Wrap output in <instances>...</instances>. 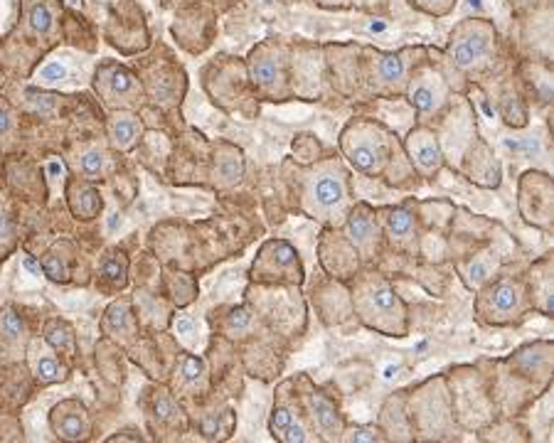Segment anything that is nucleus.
<instances>
[{"label":"nucleus","instance_id":"f257e3e1","mask_svg":"<svg viewBox=\"0 0 554 443\" xmlns=\"http://www.w3.org/2000/svg\"><path fill=\"white\" fill-rule=\"evenodd\" d=\"M357 308L367 325L387 333L404 330V306L384 278L370 273L357 288Z\"/></svg>","mask_w":554,"mask_h":443},{"label":"nucleus","instance_id":"f03ea898","mask_svg":"<svg viewBox=\"0 0 554 443\" xmlns=\"http://www.w3.org/2000/svg\"><path fill=\"white\" fill-rule=\"evenodd\" d=\"M525 308V291L518 281H497L478 301V310L491 323H510Z\"/></svg>","mask_w":554,"mask_h":443},{"label":"nucleus","instance_id":"7ed1b4c3","mask_svg":"<svg viewBox=\"0 0 554 443\" xmlns=\"http://www.w3.org/2000/svg\"><path fill=\"white\" fill-rule=\"evenodd\" d=\"M491 52V32L486 27L463 30L451 42V57L461 69H471Z\"/></svg>","mask_w":554,"mask_h":443},{"label":"nucleus","instance_id":"20e7f679","mask_svg":"<svg viewBox=\"0 0 554 443\" xmlns=\"http://www.w3.org/2000/svg\"><path fill=\"white\" fill-rule=\"evenodd\" d=\"M310 200L318 212H333L345 202V175L340 170H320L310 183Z\"/></svg>","mask_w":554,"mask_h":443},{"label":"nucleus","instance_id":"39448f33","mask_svg":"<svg viewBox=\"0 0 554 443\" xmlns=\"http://www.w3.org/2000/svg\"><path fill=\"white\" fill-rule=\"evenodd\" d=\"M343 148H345L352 165L362 172H377L382 167V163H384L382 141L372 138L370 133H362V130H357L355 136L347 133L345 141H343Z\"/></svg>","mask_w":554,"mask_h":443},{"label":"nucleus","instance_id":"423d86ee","mask_svg":"<svg viewBox=\"0 0 554 443\" xmlns=\"http://www.w3.org/2000/svg\"><path fill=\"white\" fill-rule=\"evenodd\" d=\"M409 156H412V160L417 163V167L421 172H436L441 167V148H439V141H436V136L431 133V130H414L412 136H409Z\"/></svg>","mask_w":554,"mask_h":443},{"label":"nucleus","instance_id":"0eeeda50","mask_svg":"<svg viewBox=\"0 0 554 443\" xmlns=\"http://www.w3.org/2000/svg\"><path fill=\"white\" fill-rule=\"evenodd\" d=\"M347 234H350L355 249L365 251V254H372V246H375V236L377 230L372 225L370 209L367 207H357L355 212L350 214V222H347Z\"/></svg>","mask_w":554,"mask_h":443},{"label":"nucleus","instance_id":"6e6552de","mask_svg":"<svg viewBox=\"0 0 554 443\" xmlns=\"http://www.w3.org/2000/svg\"><path fill=\"white\" fill-rule=\"evenodd\" d=\"M310 409H313L315 423H318L320 431H323L325 436L335 438V436H340V433H343V421H340L338 409H335L323 394L310 396Z\"/></svg>","mask_w":554,"mask_h":443},{"label":"nucleus","instance_id":"1a4fd4ad","mask_svg":"<svg viewBox=\"0 0 554 443\" xmlns=\"http://www.w3.org/2000/svg\"><path fill=\"white\" fill-rule=\"evenodd\" d=\"M384 227H387V234L392 241L397 244H404V241L412 239L414 234V219L407 209L397 207V209H387L384 212Z\"/></svg>","mask_w":554,"mask_h":443},{"label":"nucleus","instance_id":"9d476101","mask_svg":"<svg viewBox=\"0 0 554 443\" xmlns=\"http://www.w3.org/2000/svg\"><path fill=\"white\" fill-rule=\"evenodd\" d=\"M251 77L262 87H274L281 79V67L274 57H257L251 62Z\"/></svg>","mask_w":554,"mask_h":443},{"label":"nucleus","instance_id":"9b49d317","mask_svg":"<svg viewBox=\"0 0 554 443\" xmlns=\"http://www.w3.org/2000/svg\"><path fill=\"white\" fill-rule=\"evenodd\" d=\"M409 101H412V106L417 111L426 114V111H431L439 104V89L431 87L429 82H419V84H414L412 91H409Z\"/></svg>","mask_w":554,"mask_h":443},{"label":"nucleus","instance_id":"f8f14e48","mask_svg":"<svg viewBox=\"0 0 554 443\" xmlns=\"http://www.w3.org/2000/svg\"><path fill=\"white\" fill-rule=\"evenodd\" d=\"M54 428H57V433L62 438H72V441H77V438L84 436V416L77 412L62 414V416L54 421Z\"/></svg>","mask_w":554,"mask_h":443},{"label":"nucleus","instance_id":"ddd939ff","mask_svg":"<svg viewBox=\"0 0 554 443\" xmlns=\"http://www.w3.org/2000/svg\"><path fill=\"white\" fill-rule=\"evenodd\" d=\"M101 276L106 278V281H114V283H123V276H126V259L123 254H109L104 261H101Z\"/></svg>","mask_w":554,"mask_h":443},{"label":"nucleus","instance_id":"4468645a","mask_svg":"<svg viewBox=\"0 0 554 443\" xmlns=\"http://www.w3.org/2000/svg\"><path fill=\"white\" fill-rule=\"evenodd\" d=\"M138 133V126L136 121L131 119V116H121V119H116L114 123V141L119 143L121 148H128L133 143V138H136Z\"/></svg>","mask_w":554,"mask_h":443},{"label":"nucleus","instance_id":"2eb2a0df","mask_svg":"<svg viewBox=\"0 0 554 443\" xmlns=\"http://www.w3.org/2000/svg\"><path fill=\"white\" fill-rule=\"evenodd\" d=\"M380 77L384 82H399L404 77V59L399 54H384L380 59Z\"/></svg>","mask_w":554,"mask_h":443},{"label":"nucleus","instance_id":"dca6fc26","mask_svg":"<svg viewBox=\"0 0 554 443\" xmlns=\"http://www.w3.org/2000/svg\"><path fill=\"white\" fill-rule=\"evenodd\" d=\"M47 343L52 347L62 350V352H72L74 350V338H72V330L67 325H52L47 330Z\"/></svg>","mask_w":554,"mask_h":443},{"label":"nucleus","instance_id":"f3484780","mask_svg":"<svg viewBox=\"0 0 554 443\" xmlns=\"http://www.w3.org/2000/svg\"><path fill=\"white\" fill-rule=\"evenodd\" d=\"M52 10H50V6H45V3H37V6H32L30 10V25L35 32H50V27H52Z\"/></svg>","mask_w":554,"mask_h":443},{"label":"nucleus","instance_id":"a211bd4d","mask_svg":"<svg viewBox=\"0 0 554 443\" xmlns=\"http://www.w3.org/2000/svg\"><path fill=\"white\" fill-rule=\"evenodd\" d=\"M79 197H82V200H77L74 209H77L79 214H84V217H91V214L101 207L99 195H96L94 190H82V193H79Z\"/></svg>","mask_w":554,"mask_h":443},{"label":"nucleus","instance_id":"6ab92c4d","mask_svg":"<svg viewBox=\"0 0 554 443\" xmlns=\"http://www.w3.org/2000/svg\"><path fill=\"white\" fill-rule=\"evenodd\" d=\"M37 377L42 382H57L59 377V365L50 357V354H42L40 360H37Z\"/></svg>","mask_w":554,"mask_h":443},{"label":"nucleus","instance_id":"aec40b11","mask_svg":"<svg viewBox=\"0 0 554 443\" xmlns=\"http://www.w3.org/2000/svg\"><path fill=\"white\" fill-rule=\"evenodd\" d=\"M343 441H384V436L375 426H355L343 436Z\"/></svg>","mask_w":554,"mask_h":443},{"label":"nucleus","instance_id":"412c9836","mask_svg":"<svg viewBox=\"0 0 554 443\" xmlns=\"http://www.w3.org/2000/svg\"><path fill=\"white\" fill-rule=\"evenodd\" d=\"M111 89H114L116 94H128V91H133V87H136V82H133V77L126 69H116L114 74H111Z\"/></svg>","mask_w":554,"mask_h":443},{"label":"nucleus","instance_id":"4be33fe9","mask_svg":"<svg viewBox=\"0 0 554 443\" xmlns=\"http://www.w3.org/2000/svg\"><path fill=\"white\" fill-rule=\"evenodd\" d=\"M0 330H3L10 340H17L22 335V320L17 318L13 310H6L3 318H0Z\"/></svg>","mask_w":554,"mask_h":443},{"label":"nucleus","instance_id":"5701e85b","mask_svg":"<svg viewBox=\"0 0 554 443\" xmlns=\"http://www.w3.org/2000/svg\"><path fill=\"white\" fill-rule=\"evenodd\" d=\"M204 372V365L200 357H193V354H188L183 360V377L185 382H190V384H195V382H200V377H202Z\"/></svg>","mask_w":554,"mask_h":443},{"label":"nucleus","instance_id":"b1692460","mask_svg":"<svg viewBox=\"0 0 554 443\" xmlns=\"http://www.w3.org/2000/svg\"><path fill=\"white\" fill-rule=\"evenodd\" d=\"M291 421H293L291 409H286V407L274 409V416H271V433H274V436H281V433L286 431V426H288V423H291Z\"/></svg>","mask_w":554,"mask_h":443},{"label":"nucleus","instance_id":"393cba45","mask_svg":"<svg viewBox=\"0 0 554 443\" xmlns=\"http://www.w3.org/2000/svg\"><path fill=\"white\" fill-rule=\"evenodd\" d=\"M220 175L225 180H239L241 175V160L237 156H227L220 160Z\"/></svg>","mask_w":554,"mask_h":443},{"label":"nucleus","instance_id":"a878e982","mask_svg":"<svg viewBox=\"0 0 554 443\" xmlns=\"http://www.w3.org/2000/svg\"><path fill=\"white\" fill-rule=\"evenodd\" d=\"M82 170L87 172V175H99V172L104 170V156H101L99 151L87 153V156L82 158Z\"/></svg>","mask_w":554,"mask_h":443},{"label":"nucleus","instance_id":"bb28decb","mask_svg":"<svg viewBox=\"0 0 554 443\" xmlns=\"http://www.w3.org/2000/svg\"><path fill=\"white\" fill-rule=\"evenodd\" d=\"M64 77H67V69L59 62H50L40 69V82H59Z\"/></svg>","mask_w":554,"mask_h":443},{"label":"nucleus","instance_id":"cd10ccee","mask_svg":"<svg viewBox=\"0 0 554 443\" xmlns=\"http://www.w3.org/2000/svg\"><path fill=\"white\" fill-rule=\"evenodd\" d=\"M126 323H128V308L126 306H114L109 310V325L114 330H123Z\"/></svg>","mask_w":554,"mask_h":443},{"label":"nucleus","instance_id":"c85d7f7f","mask_svg":"<svg viewBox=\"0 0 554 443\" xmlns=\"http://www.w3.org/2000/svg\"><path fill=\"white\" fill-rule=\"evenodd\" d=\"M278 438H281V441H286V443H304L308 436H306V428L301 426V423H293V421H291V423H288V426H286V431H283Z\"/></svg>","mask_w":554,"mask_h":443},{"label":"nucleus","instance_id":"c756f323","mask_svg":"<svg viewBox=\"0 0 554 443\" xmlns=\"http://www.w3.org/2000/svg\"><path fill=\"white\" fill-rule=\"evenodd\" d=\"M412 3H417V6L424 8V10L436 13V15H441V13H446L451 6H454V0H412Z\"/></svg>","mask_w":554,"mask_h":443},{"label":"nucleus","instance_id":"7c9ffc66","mask_svg":"<svg viewBox=\"0 0 554 443\" xmlns=\"http://www.w3.org/2000/svg\"><path fill=\"white\" fill-rule=\"evenodd\" d=\"M156 414H158V419H163V421H170V419H175L173 402H170L167 396H156Z\"/></svg>","mask_w":554,"mask_h":443},{"label":"nucleus","instance_id":"2f4dec72","mask_svg":"<svg viewBox=\"0 0 554 443\" xmlns=\"http://www.w3.org/2000/svg\"><path fill=\"white\" fill-rule=\"evenodd\" d=\"M249 320H251V315L246 313L244 308H239V310H234V313H232L230 323H232V328H246V325H249Z\"/></svg>","mask_w":554,"mask_h":443},{"label":"nucleus","instance_id":"473e14b6","mask_svg":"<svg viewBox=\"0 0 554 443\" xmlns=\"http://www.w3.org/2000/svg\"><path fill=\"white\" fill-rule=\"evenodd\" d=\"M10 234H13L10 219H8L6 212H0V239H8Z\"/></svg>","mask_w":554,"mask_h":443},{"label":"nucleus","instance_id":"72a5a7b5","mask_svg":"<svg viewBox=\"0 0 554 443\" xmlns=\"http://www.w3.org/2000/svg\"><path fill=\"white\" fill-rule=\"evenodd\" d=\"M175 328H178L180 335H190V333H193V320H190V318H178Z\"/></svg>","mask_w":554,"mask_h":443},{"label":"nucleus","instance_id":"f704fd0d","mask_svg":"<svg viewBox=\"0 0 554 443\" xmlns=\"http://www.w3.org/2000/svg\"><path fill=\"white\" fill-rule=\"evenodd\" d=\"M8 128H10V114H8V109L0 106V133H6Z\"/></svg>","mask_w":554,"mask_h":443},{"label":"nucleus","instance_id":"c9c22d12","mask_svg":"<svg viewBox=\"0 0 554 443\" xmlns=\"http://www.w3.org/2000/svg\"><path fill=\"white\" fill-rule=\"evenodd\" d=\"M22 264H25L27 271H32L35 276H40V264H37V261L32 259V256H25V259H22Z\"/></svg>","mask_w":554,"mask_h":443},{"label":"nucleus","instance_id":"e433bc0d","mask_svg":"<svg viewBox=\"0 0 554 443\" xmlns=\"http://www.w3.org/2000/svg\"><path fill=\"white\" fill-rule=\"evenodd\" d=\"M35 104L42 106V109H50L52 106V96H35Z\"/></svg>","mask_w":554,"mask_h":443},{"label":"nucleus","instance_id":"4c0bfd02","mask_svg":"<svg viewBox=\"0 0 554 443\" xmlns=\"http://www.w3.org/2000/svg\"><path fill=\"white\" fill-rule=\"evenodd\" d=\"M518 6H532V3H539V0H513Z\"/></svg>","mask_w":554,"mask_h":443},{"label":"nucleus","instance_id":"58836bf2","mask_svg":"<svg viewBox=\"0 0 554 443\" xmlns=\"http://www.w3.org/2000/svg\"><path fill=\"white\" fill-rule=\"evenodd\" d=\"M50 172H62V165H57V163H52V165H50Z\"/></svg>","mask_w":554,"mask_h":443},{"label":"nucleus","instance_id":"ea45409f","mask_svg":"<svg viewBox=\"0 0 554 443\" xmlns=\"http://www.w3.org/2000/svg\"><path fill=\"white\" fill-rule=\"evenodd\" d=\"M468 6H471V8H481V0H468Z\"/></svg>","mask_w":554,"mask_h":443},{"label":"nucleus","instance_id":"a19ab883","mask_svg":"<svg viewBox=\"0 0 554 443\" xmlns=\"http://www.w3.org/2000/svg\"><path fill=\"white\" fill-rule=\"evenodd\" d=\"M318 3H323V6H335L338 0H318Z\"/></svg>","mask_w":554,"mask_h":443}]
</instances>
